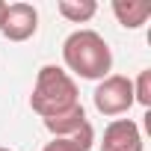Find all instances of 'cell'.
<instances>
[{"label":"cell","mask_w":151,"mask_h":151,"mask_svg":"<svg viewBox=\"0 0 151 151\" xmlns=\"http://www.w3.org/2000/svg\"><path fill=\"white\" fill-rule=\"evenodd\" d=\"M62 62H65V71L71 77L104 80L113 71V50L101 33L80 27L62 42Z\"/></svg>","instance_id":"1"},{"label":"cell","mask_w":151,"mask_h":151,"mask_svg":"<svg viewBox=\"0 0 151 151\" xmlns=\"http://www.w3.org/2000/svg\"><path fill=\"white\" fill-rule=\"evenodd\" d=\"M77 104H80V92H77V83H74L71 74L59 65H42L36 74L33 92H30L33 113L45 122V119L74 110Z\"/></svg>","instance_id":"2"},{"label":"cell","mask_w":151,"mask_h":151,"mask_svg":"<svg viewBox=\"0 0 151 151\" xmlns=\"http://www.w3.org/2000/svg\"><path fill=\"white\" fill-rule=\"evenodd\" d=\"M92 104L101 116H124L133 107V80L124 74H107L92 92Z\"/></svg>","instance_id":"3"},{"label":"cell","mask_w":151,"mask_h":151,"mask_svg":"<svg viewBox=\"0 0 151 151\" xmlns=\"http://www.w3.org/2000/svg\"><path fill=\"white\" fill-rule=\"evenodd\" d=\"M39 30V9L33 3H6V15H3V24H0V33L9 42H27L33 39Z\"/></svg>","instance_id":"4"},{"label":"cell","mask_w":151,"mask_h":151,"mask_svg":"<svg viewBox=\"0 0 151 151\" xmlns=\"http://www.w3.org/2000/svg\"><path fill=\"white\" fill-rule=\"evenodd\" d=\"M142 130L133 119H113L104 127V139H101V151H142Z\"/></svg>","instance_id":"5"},{"label":"cell","mask_w":151,"mask_h":151,"mask_svg":"<svg viewBox=\"0 0 151 151\" xmlns=\"http://www.w3.org/2000/svg\"><path fill=\"white\" fill-rule=\"evenodd\" d=\"M113 15L124 30H139L151 18V3H145V0H113Z\"/></svg>","instance_id":"6"},{"label":"cell","mask_w":151,"mask_h":151,"mask_svg":"<svg viewBox=\"0 0 151 151\" xmlns=\"http://www.w3.org/2000/svg\"><path fill=\"white\" fill-rule=\"evenodd\" d=\"M42 124L47 127V133H50V136H71V133L83 130V127H86V124H92V122L86 119L83 104H77L74 110H68V113H59V116H53V119H45Z\"/></svg>","instance_id":"7"},{"label":"cell","mask_w":151,"mask_h":151,"mask_svg":"<svg viewBox=\"0 0 151 151\" xmlns=\"http://www.w3.org/2000/svg\"><path fill=\"white\" fill-rule=\"evenodd\" d=\"M95 142V127L86 124L83 130L71 133V136H50V142H45L42 151H89Z\"/></svg>","instance_id":"8"},{"label":"cell","mask_w":151,"mask_h":151,"mask_svg":"<svg viewBox=\"0 0 151 151\" xmlns=\"http://www.w3.org/2000/svg\"><path fill=\"white\" fill-rule=\"evenodd\" d=\"M56 12L68 24H89L95 18V12H98V3L95 0H59Z\"/></svg>","instance_id":"9"},{"label":"cell","mask_w":151,"mask_h":151,"mask_svg":"<svg viewBox=\"0 0 151 151\" xmlns=\"http://www.w3.org/2000/svg\"><path fill=\"white\" fill-rule=\"evenodd\" d=\"M133 104L139 107H151V68H142L139 77L133 80Z\"/></svg>","instance_id":"10"},{"label":"cell","mask_w":151,"mask_h":151,"mask_svg":"<svg viewBox=\"0 0 151 151\" xmlns=\"http://www.w3.org/2000/svg\"><path fill=\"white\" fill-rule=\"evenodd\" d=\"M3 15H6V3L0 0V24H3Z\"/></svg>","instance_id":"11"},{"label":"cell","mask_w":151,"mask_h":151,"mask_svg":"<svg viewBox=\"0 0 151 151\" xmlns=\"http://www.w3.org/2000/svg\"><path fill=\"white\" fill-rule=\"evenodd\" d=\"M0 151H12V148H6V145H0Z\"/></svg>","instance_id":"12"}]
</instances>
